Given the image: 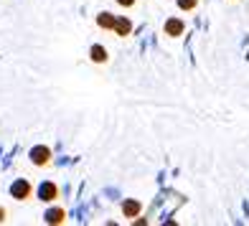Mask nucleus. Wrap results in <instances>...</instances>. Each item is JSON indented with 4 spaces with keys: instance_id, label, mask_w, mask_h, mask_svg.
Listing matches in <instances>:
<instances>
[{
    "instance_id": "9b49d317",
    "label": "nucleus",
    "mask_w": 249,
    "mask_h": 226,
    "mask_svg": "<svg viewBox=\"0 0 249 226\" xmlns=\"http://www.w3.org/2000/svg\"><path fill=\"white\" fill-rule=\"evenodd\" d=\"M117 3H120V5H124V8H130V5L135 3V0H117Z\"/></svg>"
},
{
    "instance_id": "f257e3e1",
    "label": "nucleus",
    "mask_w": 249,
    "mask_h": 226,
    "mask_svg": "<svg viewBox=\"0 0 249 226\" xmlns=\"http://www.w3.org/2000/svg\"><path fill=\"white\" fill-rule=\"evenodd\" d=\"M10 196L18 198V201L28 198L31 196V183H28V180H16V183L10 186Z\"/></svg>"
},
{
    "instance_id": "f03ea898",
    "label": "nucleus",
    "mask_w": 249,
    "mask_h": 226,
    "mask_svg": "<svg viewBox=\"0 0 249 226\" xmlns=\"http://www.w3.org/2000/svg\"><path fill=\"white\" fill-rule=\"evenodd\" d=\"M31 160H33V165H49V160H51V150L49 148H33L31 150Z\"/></svg>"
},
{
    "instance_id": "0eeeda50",
    "label": "nucleus",
    "mask_w": 249,
    "mask_h": 226,
    "mask_svg": "<svg viewBox=\"0 0 249 226\" xmlns=\"http://www.w3.org/2000/svg\"><path fill=\"white\" fill-rule=\"evenodd\" d=\"M115 23H117V18L112 16V13H102V16H97V26H99V28H115Z\"/></svg>"
},
{
    "instance_id": "7ed1b4c3",
    "label": "nucleus",
    "mask_w": 249,
    "mask_h": 226,
    "mask_svg": "<svg viewBox=\"0 0 249 226\" xmlns=\"http://www.w3.org/2000/svg\"><path fill=\"white\" fill-rule=\"evenodd\" d=\"M38 196H41V201H53L56 196H59V188H56L53 183H41Z\"/></svg>"
},
{
    "instance_id": "1a4fd4ad",
    "label": "nucleus",
    "mask_w": 249,
    "mask_h": 226,
    "mask_svg": "<svg viewBox=\"0 0 249 226\" xmlns=\"http://www.w3.org/2000/svg\"><path fill=\"white\" fill-rule=\"evenodd\" d=\"M89 56H92V61H94V64H105V61H107V51L102 49V46H92Z\"/></svg>"
},
{
    "instance_id": "423d86ee",
    "label": "nucleus",
    "mask_w": 249,
    "mask_h": 226,
    "mask_svg": "<svg viewBox=\"0 0 249 226\" xmlns=\"http://www.w3.org/2000/svg\"><path fill=\"white\" fill-rule=\"evenodd\" d=\"M46 221H49V224H64V221H66V211H64V209H51V211L46 213Z\"/></svg>"
},
{
    "instance_id": "f8f14e48",
    "label": "nucleus",
    "mask_w": 249,
    "mask_h": 226,
    "mask_svg": "<svg viewBox=\"0 0 249 226\" xmlns=\"http://www.w3.org/2000/svg\"><path fill=\"white\" fill-rule=\"evenodd\" d=\"M0 221H5V211L3 209H0Z\"/></svg>"
},
{
    "instance_id": "9d476101",
    "label": "nucleus",
    "mask_w": 249,
    "mask_h": 226,
    "mask_svg": "<svg viewBox=\"0 0 249 226\" xmlns=\"http://www.w3.org/2000/svg\"><path fill=\"white\" fill-rule=\"evenodd\" d=\"M198 0H178V8L180 10H191V8H196Z\"/></svg>"
},
{
    "instance_id": "39448f33",
    "label": "nucleus",
    "mask_w": 249,
    "mask_h": 226,
    "mask_svg": "<svg viewBox=\"0 0 249 226\" xmlns=\"http://www.w3.org/2000/svg\"><path fill=\"white\" fill-rule=\"evenodd\" d=\"M122 213H124L127 219L138 216V213H140V203H138V201H124V203H122Z\"/></svg>"
},
{
    "instance_id": "6e6552de",
    "label": "nucleus",
    "mask_w": 249,
    "mask_h": 226,
    "mask_svg": "<svg viewBox=\"0 0 249 226\" xmlns=\"http://www.w3.org/2000/svg\"><path fill=\"white\" fill-rule=\"evenodd\" d=\"M115 31H117V36H130V31H132V23L127 18H117V23H115Z\"/></svg>"
},
{
    "instance_id": "20e7f679",
    "label": "nucleus",
    "mask_w": 249,
    "mask_h": 226,
    "mask_svg": "<svg viewBox=\"0 0 249 226\" xmlns=\"http://www.w3.org/2000/svg\"><path fill=\"white\" fill-rule=\"evenodd\" d=\"M165 33H168V36H180V33H183V20L171 18V20L165 23Z\"/></svg>"
}]
</instances>
